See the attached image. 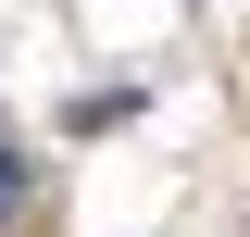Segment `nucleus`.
<instances>
[{"label": "nucleus", "mask_w": 250, "mask_h": 237, "mask_svg": "<svg viewBox=\"0 0 250 237\" xmlns=\"http://www.w3.org/2000/svg\"><path fill=\"white\" fill-rule=\"evenodd\" d=\"M0 212H13V150H0Z\"/></svg>", "instance_id": "obj_1"}]
</instances>
